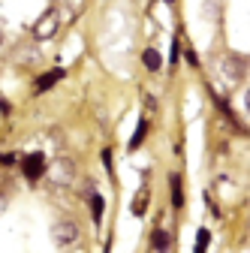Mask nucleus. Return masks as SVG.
<instances>
[{"label": "nucleus", "instance_id": "1", "mask_svg": "<svg viewBox=\"0 0 250 253\" xmlns=\"http://www.w3.org/2000/svg\"><path fill=\"white\" fill-rule=\"evenodd\" d=\"M57 27H60L57 9H45V12L34 21V37H37V40H51V37L57 34Z\"/></svg>", "mask_w": 250, "mask_h": 253}, {"label": "nucleus", "instance_id": "2", "mask_svg": "<svg viewBox=\"0 0 250 253\" xmlns=\"http://www.w3.org/2000/svg\"><path fill=\"white\" fill-rule=\"evenodd\" d=\"M51 238L57 247H67L73 241H79V226L73 223V220H57V223L51 226Z\"/></svg>", "mask_w": 250, "mask_h": 253}, {"label": "nucleus", "instance_id": "3", "mask_svg": "<svg viewBox=\"0 0 250 253\" xmlns=\"http://www.w3.org/2000/svg\"><path fill=\"white\" fill-rule=\"evenodd\" d=\"M244 70H247V63H244V57H241V54H226V57L220 60V73H223V76H229V82H232V84H238V82L244 79Z\"/></svg>", "mask_w": 250, "mask_h": 253}, {"label": "nucleus", "instance_id": "4", "mask_svg": "<svg viewBox=\"0 0 250 253\" xmlns=\"http://www.w3.org/2000/svg\"><path fill=\"white\" fill-rule=\"evenodd\" d=\"M21 172H24V178L27 181H40L42 175H45V157L37 151V154H27L24 160H21Z\"/></svg>", "mask_w": 250, "mask_h": 253}, {"label": "nucleus", "instance_id": "5", "mask_svg": "<svg viewBox=\"0 0 250 253\" xmlns=\"http://www.w3.org/2000/svg\"><path fill=\"white\" fill-rule=\"evenodd\" d=\"M60 79H64V70H48V73H42V76L37 79V93H45V90L54 87Z\"/></svg>", "mask_w": 250, "mask_h": 253}, {"label": "nucleus", "instance_id": "6", "mask_svg": "<svg viewBox=\"0 0 250 253\" xmlns=\"http://www.w3.org/2000/svg\"><path fill=\"white\" fill-rule=\"evenodd\" d=\"M73 172H76V169H73L70 160H60V163L54 166V172H51V175H54V184H70V181H73Z\"/></svg>", "mask_w": 250, "mask_h": 253}, {"label": "nucleus", "instance_id": "7", "mask_svg": "<svg viewBox=\"0 0 250 253\" xmlns=\"http://www.w3.org/2000/svg\"><path fill=\"white\" fill-rule=\"evenodd\" d=\"M142 63H145V70L157 73V70L163 67V57H160V51H157V48H145V51H142Z\"/></svg>", "mask_w": 250, "mask_h": 253}, {"label": "nucleus", "instance_id": "8", "mask_svg": "<svg viewBox=\"0 0 250 253\" xmlns=\"http://www.w3.org/2000/svg\"><path fill=\"white\" fill-rule=\"evenodd\" d=\"M169 190H172V205L181 208L184 205V187H181V175H169Z\"/></svg>", "mask_w": 250, "mask_h": 253}, {"label": "nucleus", "instance_id": "9", "mask_svg": "<svg viewBox=\"0 0 250 253\" xmlns=\"http://www.w3.org/2000/svg\"><path fill=\"white\" fill-rule=\"evenodd\" d=\"M148 199H151V193H148V187H142L139 193H136V199H133V214H136V217H145Z\"/></svg>", "mask_w": 250, "mask_h": 253}, {"label": "nucleus", "instance_id": "10", "mask_svg": "<svg viewBox=\"0 0 250 253\" xmlns=\"http://www.w3.org/2000/svg\"><path fill=\"white\" fill-rule=\"evenodd\" d=\"M151 244H154V250H157V253H166L169 250V232L166 229H157V232H154V238H151Z\"/></svg>", "mask_w": 250, "mask_h": 253}, {"label": "nucleus", "instance_id": "11", "mask_svg": "<svg viewBox=\"0 0 250 253\" xmlns=\"http://www.w3.org/2000/svg\"><path fill=\"white\" fill-rule=\"evenodd\" d=\"M145 133H148V121L142 118V121L136 124V133H133V139H130V151H136V148L145 142Z\"/></svg>", "mask_w": 250, "mask_h": 253}, {"label": "nucleus", "instance_id": "12", "mask_svg": "<svg viewBox=\"0 0 250 253\" xmlns=\"http://www.w3.org/2000/svg\"><path fill=\"white\" fill-rule=\"evenodd\" d=\"M90 214H93V223H100V220H103V199L97 193H90Z\"/></svg>", "mask_w": 250, "mask_h": 253}, {"label": "nucleus", "instance_id": "13", "mask_svg": "<svg viewBox=\"0 0 250 253\" xmlns=\"http://www.w3.org/2000/svg\"><path fill=\"white\" fill-rule=\"evenodd\" d=\"M208 241H211V232H208V229H199V232H196V250H193V253H205V250H208Z\"/></svg>", "mask_w": 250, "mask_h": 253}, {"label": "nucleus", "instance_id": "14", "mask_svg": "<svg viewBox=\"0 0 250 253\" xmlns=\"http://www.w3.org/2000/svg\"><path fill=\"white\" fill-rule=\"evenodd\" d=\"M178 51H181V42H178V37L172 40V63H178Z\"/></svg>", "mask_w": 250, "mask_h": 253}, {"label": "nucleus", "instance_id": "15", "mask_svg": "<svg viewBox=\"0 0 250 253\" xmlns=\"http://www.w3.org/2000/svg\"><path fill=\"white\" fill-rule=\"evenodd\" d=\"M0 163H3V166H12V163H15V154H0Z\"/></svg>", "mask_w": 250, "mask_h": 253}, {"label": "nucleus", "instance_id": "16", "mask_svg": "<svg viewBox=\"0 0 250 253\" xmlns=\"http://www.w3.org/2000/svg\"><path fill=\"white\" fill-rule=\"evenodd\" d=\"M3 211H6V196L0 193V214H3Z\"/></svg>", "mask_w": 250, "mask_h": 253}, {"label": "nucleus", "instance_id": "17", "mask_svg": "<svg viewBox=\"0 0 250 253\" xmlns=\"http://www.w3.org/2000/svg\"><path fill=\"white\" fill-rule=\"evenodd\" d=\"M166 3H175V0H166Z\"/></svg>", "mask_w": 250, "mask_h": 253}, {"label": "nucleus", "instance_id": "18", "mask_svg": "<svg viewBox=\"0 0 250 253\" xmlns=\"http://www.w3.org/2000/svg\"><path fill=\"white\" fill-rule=\"evenodd\" d=\"M0 45H3V37H0Z\"/></svg>", "mask_w": 250, "mask_h": 253}]
</instances>
